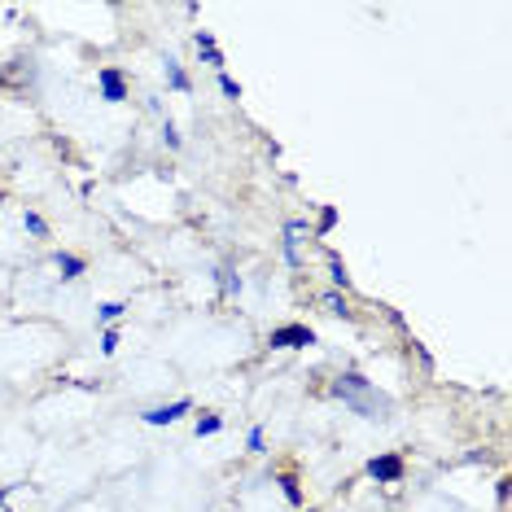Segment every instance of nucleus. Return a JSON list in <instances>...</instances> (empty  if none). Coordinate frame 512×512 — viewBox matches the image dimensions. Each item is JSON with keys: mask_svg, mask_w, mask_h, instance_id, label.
Here are the masks:
<instances>
[{"mask_svg": "<svg viewBox=\"0 0 512 512\" xmlns=\"http://www.w3.org/2000/svg\"><path fill=\"white\" fill-rule=\"evenodd\" d=\"M167 75H171V84H176V88H189V79H184V71L176 62H167Z\"/></svg>", "mask_w": 512, "mask_h": 512, "instance_id": "8", "label": "nucleus"}, {"mask_svg": "<svg viewBox=\"0 0 512 512\" xmlns=\"http://www.w3.org/2000/svg\"><path fill=\"white\" fill-rule=\"evenodd\" d=\"M57 267H62V272H66V281H71V276L84 272V259H75V254H57Z\"/></svg>", "mask_w": 512, "mask_h": 512, "instance_id": "6", "label": "nucleus"}, {"mask_svg": "<svg viewBox=\"0 0 512 512\" xmlns=\"http://www.w3.org/2000/svg\"><path fill=\"white\" fill-rule=\"evenodd\" d=\"M324 307H329L333 316H342V311H346V302H342V298H324Z\"/></svg>", "mask_w": 512, "mask_h": 512, "instance_id": "10", "label": "nucleus"}, {"mask_svg": "<svg viewBox=\"0 0 512 512\" xmlns=\"http://www.w3.org/2000/svg\"><path fill=\"white\" fill-rule=\"evenodd\" d=\"M97 79H101V92H106V101H123V97H127V88H123V75L114 71V66H106V71H101Z\"/></svg>", "mask_w": 512, "mask_h": 512, "instance_id": "5", "label": "nucleus"}, {"mask_svg": "<svg viewBox=\"0 0 512 512\" xmlns=\"http://www.w3.org/2000/svg\"><path fill=\"white\" fill-rule=\"evenodd\" d=\"M119 316H123V302H106V307H101V320L106 324H114Z\"/></svg>", "mask_w": 512, "mask_h": 512, "instance_id": "7", "label": "nucleus"}, {"mask_svg": "<svg viewBox=\"0 0 512 512\" xmlns=\"http://www.w3.org/2000/svg\"><path fill=\"white\" fill-rule=\"evenodd\" d=\"M219 425H224V421H219V416H206V421H197V434H215Z\"/></svg>", "mask_w": 512, "mask_h": 512, "instance_id": "9", "label": "nucleus"}, {"mask_svg": "<svg viewBox=\"0 0 512 512\" xmlns=\"http://www.w3.org/2000/svg\"><path fill=\"white\" fill-rule=\"evenodd\" d=\"M272 346H311V329H302V324H285V329L272 333Z\"/></svg>", "mask_w": 512, "mask_h": 512, "instance_id": "2", "label": "nucleus"}, {"mask_svg": "<svg viewBox=\"0 0 512 512\" xmlns=\"http://www.w3.org/2000/svg\"><path fill=\"white\" fill-rule=\"evenodd\" d=\"M337 399H342V403H351L355 412H364L368 421H381V416L390 412V399H386V394H377V390H372L364 377H355V372H346V377H337Z\"/></svg>", "mask_w": 512, "mask_h": 512, "instance_id": "1", "label": "nucleus"}, {"mask_svg": "<svg viewBox=\"0 0 512 512\" xmlns=\"http://www.w3.org/2000/svg\"><path fill=\"white\" fill-rule=\"evenodd\" d=\"M184 412H189V399H180V403H171V407H154V412H145V421L149 425H171V421H180Z\"/></svg>", "mask_w": 512, "mask_h": 512, "instance_id": "4", "label": "nucleus"}, {"mask_svg": "<svg viewBox=\"0 0 512 512\" xmlns=\"http://www.w3.org/2000/svg\"><path fill=\"white\" fill-rule=\"evenodd\" d=\"M219 88H224V92H228V97H241V88H237V84H232V79H228V75H224V79H219Z\"/></svg>", "mask_w": 512, "mask_h": 512, "instance_id": "11", "label": "nucleus"}, {"mask_svg": "<svg viewBox=\"0 0 512 512\" xmlns=\"http://www.w3.org/2000/svg\"><path fill=\"white\" fill-rule=\"evenodd\" d=\"M368 473L377 477V482H394V477L403 473V460H399V456H381V460L368 464Z\"/></svg>", "mask_w": 512, "mask_h": 512, "instance_id": "3", "label": "nucleus"}]
</instances>
